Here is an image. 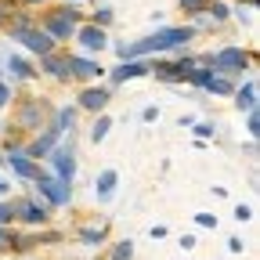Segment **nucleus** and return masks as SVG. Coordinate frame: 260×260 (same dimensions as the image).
Instances as JSON below:
<instances>
[{"mask_svg": "<svg viewBox=\"0 0 260 260\" xmlns=\"http://www.w3.org/2000/svg\"><path fill=\"white\" fill-rule=\"evenodd\" d=\"M199 61L210 65L213 73H224V76H228V73H235V76H242V69H249V61H253V58H249L242 47H224V51H217V54H203Z\"/></svg>", "mask_w": 260, "mask_h": 260, "instance_id": "f257e3e1", "label": "nucleus"}, {"mask_svg": "<svg viewBox=\"0 0 260 260\" xmlns=\"http://www.w3.org/2000/svg\"><path fill=\"white\" fill-rule=\"evenodd\" d=\"M37 191L44 195V199L51 203V206H69V199H73V191H69V181H58V177H47V174H37Z\"/></svg>", "mask_w": 260, "mask_h": 260, "instance_id": "f03ea898", "label": "nucleus"}, {"mask_svg": "<svg viewBox=\"0 0 260 260\" xmlns=\"http://www.w3.org/2000/svg\"><path fill=\"white\" fill-rule=\"evenodd\" d=\"M76 11L69 8V11H54V15H47L44 18V32H47V37L51 40H69L73 37V32H76Z\"/></svg>", "mask_w": 260, "mask_h": 260, "instance_id": "7ed1b4c3", "label": "nucleus"}, {"mask_svg": "<svg viewBox=\"0 0 260 260\" xmlns=\"http://www.w3.org/2000/svg\"><path fill=\"white\" fill-rule=\"evenodd\" d=\"M11 37H15L18 44H25V47H29L32 54H40V58L54 51V40L47 37V32H44V29H32V25H25V29H18V32H11Z\"/></svg>", "mask_w": 260, "mask_h": 260, "instance_id": "20e7f679", "label": "nucleus"}, {"mask_svg": "<svg viewBox=\"0 0 260 260\" xmlns=\"http://www.w3.org/2000/svg\"><path fill=\"white\" fill-rule=\"evenodd\" d=\"M47 155H51V162H54V177H58V181H69V184H73V177H76V152H73V145L51 148Z\"/></svg>", "mask_w": 260, "mask_h": 260, "instance_id": "39448f33", "label": "nucleus"}, {"mask_svg": "<svg viewBox=\"0 0 260 260\" xmlns=\"http://www.w3.org/2000/svg\"><path fill=\"white\" fill-rule=\"evenodd\" d=\"M73 37H76V40H80V47H83V51H90V54H98V51H105V47H109L105 29H102V25H94V22H90V25H83V29H76Z\"/></svg>", "mask_w": 260, "mask_h": 260, "instance_id": "423d86ee", "label": "nucleus"}, {"mask_svg": "<svg viewBox=\"0 0 260 260\" xmlns=\"http://www.w3.org/2000/svg\"><path fill=\"white\" fill-rule=\"evenodd\" d=\"M109 76H112V87H119V83H126V80H138V76H148V61H141V58L119 61Z\"/></svg>", "mask_w": 260, "mask_h": 260, "instance_id": "0eeeda50", "label": "nucleus"}, {"mask_svg": "<svg viewBox=\"0 0 260 260\" xmlns=\"http://www.w3.org/2000/svg\"><path fill=\"white\" fill-rule=\"evenodd\" d=\"M109 98H112V87H87V90H80V109H87V112H105Z\"/></svg>", "mask_w": 260, "mask_h": 260, "instance_id": "6e6552de", "label": "nucleus"}, {"mask_svg": "<svg viewBox=\"0 0 260 260\" xmlns=\"http://www.w3.org/2000/svg\"><path fill=\"white\" fill-rule=\"evenodd\" d=\"M58 141H61V130H58V126H51V130H44V134H40L37 141H29L25 155H29V159H44V155H47Z\"/></svg>", "mask_w": 260, "mask_h": 260, "instance_id": "1a4fd4ad", "label": "nucleus"}, {"mask_svg": "<svg viewBox=\"0 0 260 260\" xmlns=\"http://www.w3.org/2000/svg\"><path fill=\"white\" fill-rule=\"evenodd\" d=\"M69 73H73V80H98V76H105V69H102L98 61L80 58V54L69 58Z\"/></svg>", "mask_w": 260, "mask_h": 260, "instance_id": "9d476101", "label": "nucleus"}, {"mask_svg": "<svg viewBox=\"0 0 260 260\" xmlns=\"http://www.w3.org/2000/svg\"><path fill=\"white\" fill-rule=\"evenodd\" d=\"M15 213H18V217H22V224H29V228L47 224V206H44V203H37V199H25L22 206H15Z\"/></svg>", "mask_w": 260, "mask_h": 260, "instance_id": "9b49d317", "label": "nucleus"}, {"mask_svg": "<svg viewBox=\"0 0 260 260\" xmlns=\"http://www.w3.org/2000/svg\"><path fill=\"white\" fill-rule=\"evenodd\" d=\"M44 73L47 76H54V80H73V73H69V54H44Z\"/></svg>", "mask_w": 260, "mask_h": 260, "instance_id": "f8f14e48", "label": "nucleus"}, {"mask_svg": "<svg viewBox=\"0 0 260 260\" xmlns=\"http://www.w3.org/2000/svg\"><path fill=\"white\" fill-rule=\"evenodd\" d=\"M8 162H11V170H15L18 177H25V181H37V174H40V167H37V162H32L25 152H11Z\"/></svg>", "mask_w": 260, "mask_h": 260, "instance_id": "ddd939ff", "label": "nucleus"}, {"mask_svg": "<svg viewBox=\"0 0 260 260\" xmlns=\"http://www.w3.org/2000/svg\"><path fill=\"white\" fill-rule=\"evenodd\" d=\"M116 184H119V174L116 170H102L94 181V191H98V199H112L116 195Z\"/></svg>", "mask_w": 260, "mask_h": 260, "instance_id": "4468645a", "label": "nucleus"}, {"mask_svg": "<svg viewBox=\"0 0 260 260\" xmlns=\"http://www.w3.org/2000/svg\"><path fill=\"white\" fill-rule=\"evenodd\" d=\"M232 98H235V105L239 109H256V80H246V87H235L232 90Z\"/></svg>", "mask_w": 260, "mask_h": 260, "instance_id": "2eb2a0df", "label": "nucleus"}, {"mask_svg": "<svg viewBox=\"0 0 260 260\" xmlns=\"http://www.w3.org/2000/svg\"><path fill=\"white\" fill-rule=\"evenodd\" d=\"M8 73H15V80H37V69H32V61L22 58V54H11V58H8Z\"/></svg>", "mask_w": 260, "mask_h": 260, "instance_id": "dca6fc26", "label": "nucleus"}, {"mask_svg": "<svg viewBox=\"0 0 260 260\" xmlns=\"http://www.w3.org/2000/svg\"><path fill=\"white\" fill-rule=\"evenodd\" d=\"M203 90H210V94H217V98H232V90H235V83H232V80H228L224 73H217V76H210V83H206Z\"/></svg>", "mask_w": 260, "mask_h": 260, "instance_id": "f3484780", "label": "nucleus"}, {"mask_svg": "<svg viewBox=\"0 0 260 260\" xmlns=\"http://www.w3.org/2000/svg\"><path fill=\"white\" fill-rule=\"evenodd\" d=\"M4 242H8L15 253H29V249H37V246H40V239H37V235H8Z\"/></svg>", "mask_w": 260, "mask_h": 260, "instance_id": "a211bd4d", "label": "nucleus"}, {"mask_svg": "<svg viewBox=\"0 0 260 260\" xmlns=\"http://www.w3.org/2000/svg\"><path fill=\"white\" fill-rule=\"evenodd\" d=\"M109 130H112V116L102 112V116L94 119V126H90V141H105V138H109Z\"/></svg>", "mask_w": 260, "mask_h": 260, "instance_id": "6ab92c4d", "label": "nucleus"}, {"mask_svg": "<svg viewBox=\"0 0 260 260\" xmlns=\"http://www.w3.org/2000/svg\"><path fill=\"white\" fill-rule=\"evenodd\" d=\"M25 105H29V109L22 112V123H25V126H37V123L47 116V109H40L44 102H25Z\"/></svg>", "mask_w": 260, "mask_h": 260, "instance_id": "aec40b11", "label": "nucleus"}, {"mask_svg": "<svg viewBox=\"0 0 260 260\" xmlns=\"http://www.w3.org/2000/svg\"><path fill=\"white\" fill-rule=\"evenodd\" d=\"M105 235H109V228H83V232H80V242H83V246H102Z\"/></svg>", "mask_w": 260, "mask_h": 260, "instance_id": "412c9836", "label": "nucleus"}, {"mask_svg": "<svg viewBox=\"0 0 260 260\" xmlns=\"http://www.w3.org/2000/svg\"><path fill=\"white\" fill-rule=\"evenodd\" d=\"M58 130H73L76 126V109H58Z\"/></svg>", "mask_w": 260, "mask_h": 260, "instance_id": "4be33fe9", "label": "nucleus"}, {"mask_svg": "<svg viewBox=\"0 0 260 260\" xmlns=\"http://www.w3.org/2000/svg\"><path fill=\"white\" fill-rule=\"evenodd\" d=\"M112 260H134V242H130V239L126 242H116L112 246Z\"/></svg>", "mask_w": 260, "mask_h": 260, "instance_id": "5701e85b", "label": "nucleus"}, {"mask_svg": "<svg viewBox=\"0 0 260 260\" xmlns=\"http://www.w3.org/2000/svg\"><path fill=\"white\" fill-rule=\"evenodd\" d=\"M195 126V134H199V141H210L213 138V123H191Z\"/></svg>", "mask_w": 260, "mask_h": 260, "instance_id": "b1692460", "label": "nucleus"}, {"mask_svg": "<svg viewBox=\"0 0 260 260\" xmlns=\"http://www.w3.org/2000/svg\"><path fill=\"white\" fill-rule=\"evenodd\" d=\"M94 25H102V29H105V25H112V11H109V8L94 11Z\"/></svg>", "mask_w": 260, "mask_h": 260, "instance_id": "393cba45", "label": "nucleus"}, {"mask_svg": "<svg viewBox=\"0 0 260 260\" xmlns=\"http://www.w3.org/2000/svg\"><path fill=\"white\" fill-rule=\"evenodd\" d=\"M195 224L199 228H217V213H195Z\"/></svg>", "mask_w": 260, "mask_h": 260, "instance_id": "a878e982", "label": "nucleus"}, {"mask_svg": "<svg viewBox=\"0 0 260 260\" xmlns=\"http://www.w3.org/2000/svg\"><path fill=\"white\" fill-rule=\"evenodd\" d=\"M15 220V203H0V224Z\"/></svg>", "mask_w": 260, "mask_h": 260, "instance_id": "bb28decb", "label": "nucleus"}, {"mask_svg": "<svg viewBox=\"0 0 260 260\" xmlns=\"http://www.w3.org/2000/svg\"><path fill=\"white\" fill-rule=\"evenodd\" d=\"M246 130H249V138H256V130H260V119H256V109H249V119H246Z\"/></svg>", "mask_w": 260, "mask_h": 260, "instance_id": "cd10ccee", "label": "nucleus"}, {"mask_svg": "<svg viewBox=\"0 0 260 260\" xmlns=\"http://www.w3.org/2000/svg\"><path fill=\"white\" fill-rule=\"evenodd\" d=\"M210 15H213V22H224L228 18V8L224 4H210Z\"/></svg>", "mask_w": 260, "mask_h": 260, "instance_id": "c85d7f7f", "label": "nucleus"}, {"mask_svg": "<svg viewBox=\"0 0 260 260\" xmlns=\"http://www.w3.org/2000/svg\"><path fill=\"white\" fill-rule=\"evenodd\" d=\"M8 102H11V87H8V83H0V109H4Z\"/></svg>", "mask_w": 260, "mask_h": 260, "instance_id": "c756f323", "label": "nucleus"}, {"mask_svg": "<svg viewBox=\"0 0 260 260\" xmlns=\"http://www.w3.org/2000/svg\"><path fill=\"white\" fill-rule=\"evenodd\" d=\"M141 119H145V123H152V119H159V109H155V105H148V109L141 112Z\"/></svg>", "mask_w": 260, "mask_h": 260, "instance_id": "7c9ffc66", "label": "nucleus"}, {"mask_svg": "<svg viewBox=\"0 0 260 260\" xmlns=\"http://www.w3.org/2000/svg\"><path fill=\"white\" fill-rule=\"evenodd\" d=\"M249 217H253L249 206H235V220H249Z\"/></svg>", "mask_w": 260, "mask_h": 260, "instance_id": "2f4dec72", "label": "nucleus"}, {"mask_svg": "<svg viewBox=\"0 0 260 260\" xmlns=\"http://www.w3.org/2000/svg\"><path fill=\"white\" fill-rule=\"evenodd\" d=\"M181 8H188V11H203V0H181Z\"/></svg>", "mask_w": 260, "mask_h": 260, "instance_id": "473e14b6", "label": "nucleus"}, {"mask_svg": "<svg viewBox=\"0 0 260 260\" xmlns=\"http://www.w3.org/2000/svg\"><path fill=\"white\" fill-rule=\"evenodd\" d=\"M228 249H232V253H242L246 246H242V239H228Z\"/></svg>", "mask_w": 260, "mask_h": 260, "instance_id": "72a5a7b5", "label": "nucleus"}, {"mask_svg": "<svg viewBox=\"0 0 260 260\" xmlns=\"http://www.w3.org/2000/svg\"><path fill=\"white\" fill-rule=\"evenodd\" d=\"M4 191H8V181H4V177H0V195H4Z\"/></svg>", "mask_w": 260, "mask_h": 260, "instance_id": "f704fd0d", "label": "nucleus"}, {"mask_svg": "<svg viewBox=\"0 0 260 260\" xmlns=\"http://www.w3.org/2000/svg\"><path fill=\"white\" fill-rule=\"evenodd\" d=\"M25 4H40V0H25Z\"/></svg>", "mask_w": 260, "mask_h": 260, "instance_id": "c9c22d12", "label": "nucleus"}, {"mask_svg": "<svg viewBox=\"0 0 260 260\" xmlns=\"http://www.w3.org/2000/svg\"><path fill=\"white\" fill-rule=\"evenodd\" d=\"M0 22H4V11H0Z\"/></svg>", "mask_w": 260, "mask_h": 260, "instance_id": "e433bc0d", "label": "nucleus"}, {"mask_svg": "<svg viewBox=\"0 0 260 260\" xmlns=\"http://www.w3.org/2000/svg\"><path fill=\"white\" fill-rule=\"evenodd\" d=\"M0 242H4V232H0Z\"/></svg>", "mask_w": 260, "mask_h": 260, "instance_id": "4c0bfd02", "label": "nucleus"}]
</instances>
